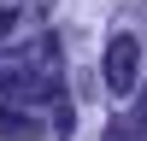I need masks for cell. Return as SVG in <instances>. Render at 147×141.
Masks as SVG:
<instances>
[{"label": "cell", "instance_id": "obj_1", "mask_svg": "<svg viewBox=\"0 0 147 141\" xmlns=\"http://www.w3.org/2000/svg\"><path fill=\"white\" fill-rule=\"evenodd\" d=\"M6 94H59V47L53 41H41L24 65H0V100Z\"/></svg>", "mask_w": 147, "mask_h": 141}, {"label": "cell", "instance_id": "obj_2", "mask_svg": "<svg viewBox=\"0 0 147 141\" xmlns=\"http://www.w3.org/2000/svg\"><path fill=\"white\" fill-rule=\"evenodd\" d=\"M136 70H141V41L136 35H112V47H106V88L118 100L136 88Z\"/></svg>", "mask_w": 147, "mask_h": 141}, {"label": "cell", "instance_id": "obj_3", "mask_svg": "<svg viewBox=\"0 0 147 141\" xmlns=\"http://www.w3.org/2000/svg\"><path fill=\"white\" fill-rule=\"evenodd\" d=\"M0 141H41V117H30V112L0 100Z\"/></svg>", "mask_w": 147, "mask_h": 141}, {"label": "cell", "instance_id": "obj_4", "mask_svg": "<svg viewBox=\"0 0 147 141\" xmlns=\"http://www.w3.org/2000/svg\"><path fill=\"white\" fill-rule=\"evenodd\" d=\"M129 135L147 141V88H141V100H136V117H129Z\"/></svg>", "mask_w": 147, "mask_h": 141}, {"label": "cell", "instance_id": "obj_5", "mask_svg": "<svg viewBox=\"0 0 147 141\" xmlns=\"http://www.w3.org/2000/svg\"><path fill=\"white\" fill-rule=\"evenodd\" d=\"M100 141H129V117H112V124H106V135Z\"/></svg>", "mask_w": 147, "mask_h": 141}, {"label": "cell", "instance_id": "obj_6", "mask_svg": "<svg viewBox=\"0 0 147 141\" xmlns=\"http://www.w3.org/2000/svg\"><path fill=\"white\" fill-rule=\"evenodd\" d=\"M12 23H18V12H0V35H6V30H12Z\"/></svg>", "mask_w": 147, "mask_h": 141}]
</instances>
